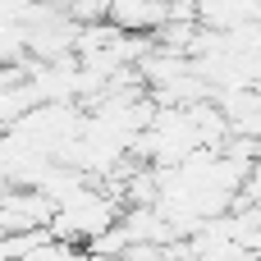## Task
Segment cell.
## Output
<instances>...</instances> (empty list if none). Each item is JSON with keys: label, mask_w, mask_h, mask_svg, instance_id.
I'll return each mask as SVG.
<instances>
[{"label": "cell", "mask_w": 261, "mask_h": 261, "mask_svg": "<svg viewBox=\"0 0 261 261\" xmlns=\"http://www.w3.org/2000/svg\"><path fill=\"white\" fill-rule=\"evenodd\" d=\"M18 261H87V252H83L78 243H69V239H55V234H50V239L32 243Z\"/></svg>", "instance_id": "1"}]
</instances>
